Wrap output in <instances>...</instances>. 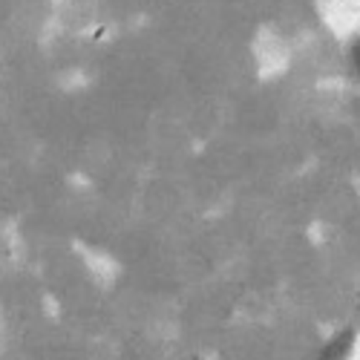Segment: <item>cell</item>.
Instances as JSON below:
<instances>
[{
    "mask_svg": "<svg viewBox=\"0 0 360 360\" xmlns=\"http://www.w3.org/2000/svg\"><path fill=\"white\" fill-rule=\"evenodd\" d=\"M354 64H357V70H360V44L354 46Z\"/></svg>",
    "mask_w": 360,
    "mask_h": 360,
    "instance_id": "obj_1",
    "label": "cell"
}]
</instances>
